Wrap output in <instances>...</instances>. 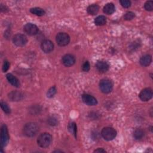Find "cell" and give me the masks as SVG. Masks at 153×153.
<instances>
[{"label":"cell","instance_id":"obj_14","mask_svg":"<svg viewBox=\"0 0 153 153\" xmlns=\"http://www.w3.org/2000/svg\"><path fill=\"white\" fill-rule=\"evenodd\" d=\"M96 67L97 69L102 73L106 72V71H108L109 66V64L105 62V61H98L96 64Z\"/></svg>","mask_w":153,"mask_h":153},{"label":"cell","instance_id":"obj_25","mask_svg":"<svg viewBox=\"0 0 153 153\" xmlns=\"http://www.w3.org/2000/svg\"><path fill=\"white\" fill-rule=\"evenodd\" d=\"M56 88L55 87H51L47 91V96L49 98H51V97H53L54 94H56Z\"/></svg>","mask_w":153,"mask_h":153},{"label":"cell","instance_id":"obj_1","mask_svg":"<svg viewBox=\"0 0 153 153\" xmlns=\"http://www.w3.org/2000/svg\"><path fill=\"white\" fill-rule=\"evenodd\" d=\"M39 130V127L35 123L30 122L26 124L23 127V133L27 137L35 136Z\"/></svg>","mask_w":153,"mask_h":153},{"label":"cell","instance_id":"obj_17","mask_svg":"<svg viewBox=\"0 0 153 153\" xmlns=\"http://www.w3.org/2000/svg\"><path fill=\"white\" fill-rule=\"evenodd\" d=\"M103 10L104 13L108 15L112 14L115 11V5L112 3H108L104 6Z\"/></svg>","mask_w":153,"mask_h":153},{"label":"cell","instance_id":"obj_20","mask_svg":"<svg viewBox=\"0 0 153 153\" xmlns=\"http://www.w3.org/2000/svg\"><path fill=\"white\" fill-rule=\"evenodd\" d=\"M30 11L31 13L38 16H42L45 14V11L43 9L39 7L32 8L30 10Z\"/></svg>","mask_w":153,"mask_h":153},{"label":"cell","instance_id":"obj_13","mask_svg":"<svg viewBox=\"0 0 153 153\" xmlns=\"http://www.w3.org/2000/svg\"><path fill=\"white\" fill-rule=\"evenodd\" d=\"M62 62L65 66L69 67L75 63V58L72 54H66L62 58Z\"/></svg>","mask_w":153,"mask_h":153},{"label":"cell","instance_id":"obj_22","mask_svg":"<svg viewBox=\"0 0 153 153\" xmlns=\"http://www.w3.org/2000/svg\"><path fill=\"white\" fill-rule=\"evenodd\" d=\"M68 129L69 131L72 133H73L76 137V132H77V128H76V125L74 122H72L69 124L68 125Z\"/></svg>","mask_w":153,"mask_h":153},{"label":"cell","instance_id":"obj_9","mask_svg":"<svg viewBox=\"0 0 153 153\" xmlns=\"http://www.w3.org/2000/svg\"><path fill=\"white\" fill-rule=\"evenodd\" d=\"M139 96L141 100L144 102L148 101L152 97V91L149 88H144L140 91Z\"/></svg>","mask_w":153,"mask_h":153},{"label":"cell","instance_id":"obj_24","mask_svg":"<svg viewBox=\"0 0 153 153\" xmlns=\"http://www.w3.org/2000/svg\"><path fill=\"white\" fill-rule=\"evenodd\" d=\"M47 122L48 123V124L50 126H55L56 125H57L58 124V120L55 117H50L48 120H47Z\"/></svg>","mask_w":153,"mask_h":153},{"label":"cell","instance_id":"obj_18","mask_svg":"<svg viewBox=\"0 0 153 153\" xmlns=\"http://www.w3.org/2000/svg\"><path fill=\"white\" fill-rule=\"evenodd\" d=\"M99 10V7L97 4H92L88 7L87 11L89 14L95 15L98 13Z\"/></svg>","mask_w":153,"mask_h":153},{"label":"cell","instance_id":"obj_7","mask_svg":"<svg viewBox=\"0 0 153 153\" xmlns=\"http://www.w3.org/2000/svg\"><path fill=\"white\" fill-rule=\"evenodd\" d=\"M8 140H9V136H8L7 127L6 125L3 124L1 129V145L2 148L7 145L8 142Z\"/></svg>","mask_w":153,"mask_h":153},{"label":"cell","instance_id":"obj_3","mask_svg":"<svg viewBox=\"0 0 153 153\" xmlns=\"http://www.w3.org/2000/svg\"><path fill=\"white\" fill-rule=\"evenodd\" d=\"M102 136L106 140H111L114 139L117 135L116 130L112 127H105L101 131Z\"/></svg>","mask_w":153,"mask_h":153},{"label":"cell","instance_id":"obj_2","mask_svg":"<svg viewBox=\"0 0 153 153\" xmlns=\"http://www.w3.org/2000/svg\"><path fill=\"white\" fill-rule=\"evenodd\" d=\"M52 141V136L50 133H43L41 134L37 139L38 145L42 148H47Z\"/></svg>","mask_w":153,"mask_h":153},{"label":"cell","instance_id":"obj_16","mask_svg":"<svg viewBox=\"0 0 153 153\" xmlns=\"http://www.w3.org/2000/svg\"><path fill=\"white\" fill-rule=\"evenodd\" d=\"M152 61V57L149 54H145L142 56L140 59V63L143 66H148L150 65Z\"/></svg>","mask_w":153,"mask_h":153},{"label":"cell","instance_id":"obj_12","mask_svg":"<svg viewBox=\"0 0 153 153\" xmlns=\"http://www.w3.org/2000/svg\"><path fill=\"white\" fill-rule=\"evenodd\" d=\"M8 98L11 101L18 102V101L22 100L24 98V94L20 91L14 90V91H11L8 94Z\"/></svg>","mask_w":153,"mask_h":153},{"label":"cell","instance_id":"obj_8","mask_svg":"<svg viewBox=\"0 0 153 153\" xmlns=\"http://www.w3.org/2000/svg\"><path fill=\"white\" fill-rule=\"evenodd\" d=\"M24 31L29 35H35L38 32V27L34 24L31 23H26L24 27Z\"/></svg>","mask_w":153,"mask_h":153},{"label":"cell","instance_id":"obj_30","mask_svg":"<svg viewBox=\"0 0 153 153\" xmlns=\"http://www.w3.org/2000/svg\"><path fill=\"white\" fill-rule=\"evenodd\" d=\"M9 68H10V63H9V62L8 61H7V60L4 61L3 66H2V71L4 72H6V71H8Z\"/></svg>","mask_w":153,"mask_h":153},{"label":"cell","instance_id":"obj_10","mask_svg":"<svg viewBox=\"0 0 153 153\" xmlns=\"http://www.w3.org/2000/svg\"><path fill=\"white\" fill-rule=\"evenodd\" d=\"M41 48L44 53H49L53 50L54 44L51 41L45 39L42 42L41 45Z\"/></svg>","mask_w":153,"mask_h":153},{"label":"cell","instance_id":"obj_11","mask_svg":"<svg viewBox=\"0 0 153 153\" xmlns=\"http://www.w3.org/2000/svg\"><path fill=\"white\" fill-rule=\"evenodd\" d=\"M82 101L87 105L89 106L96 105L97 103V101L96 99L91 95L88 94H84L82 95Z\"/></svg>","mask_w":153,"mask_h":153},{"label":"cell","instance_id":"obj_21","mask_svg":"<svg viewBox=\"0 0 153 153\" xmlns=\"http://www.w3.org/2000/svg\"><path fill=\"white\" fill-rule=\"evenodd\" d=\"M144 136L143 131L140 128L136 129L133 132V137L135 139L139 140L142 139Z\"/></svg>","mask_w":153,"mask_h":153},{"label":"cell","instance_id":"obj_26","mask_svg":"<svg viewBox=\"0 0 153 153\" xmlns=\"http://www.w3.org/2000/svg\"><path fill=\"white\" fill-rule=\"evenodd\" d=\"M144 7L147 11H152L153 10V2L152 1H148L145 2Z\"/></svg>","mask_w":153,"mask_h":153},{"label":"cell","instance_id":"obj_31","mask_svg":"<svg viewBox=\"0 0 153 153\" xmlns=\"http://www.w3.org/2000/svg\"><path fill=\"white\" fill-rule=\"evenodd\" d=\"M94 152H106V151L103 148H97L94 151Z\"/></svg>","mask_w":153,"mask_h":153},{"label":"cell","instance_id":"obj_6","mask_svg":"<svg viewBox=\"0 0 153 153\" xmlns=\"http://www.w3.org/2000/svg\"><path fill=\"white\" fill-rule=\"evenodd\" d=\"M13 41L16 46L23 47L26 44L27 39L25 35L22 33H17L14 36Z\"/></svg>","mask_w":153,"mask_h":153},{"label":"cell","instance_id":"obj_32","mask_svg":"<svg viewBox=\"0 0 153 153\" xmlns=\"http://www.w3.org/2000/svg\"><path fill=\"white\" fill-rule=\"evenodd\" d=\"M54 152H62V151H59V150H57V151H54Z\"/></svg>","mask_w":153,"mask_h":153},{"label":"cell","instance_id":"obj_15","mask_svg":"<svg viewBox=\"0 0 153 153\" xmlns=\"http://www.w3.org/2000/svg\"><path fill=\"white\" fill-rule=\"evenodd\" d=\"M7 79L8 81V82L13 86L16 87H20V82L19 80L14 76L13 74H7Z\"/></svg>","mask_w":153,"mask_h":153},{"label":"cell","instance_id":"obj_23","mask_svg":"<svg viewBox=\"0 0 153 153\" xmlns=\"http://www.w3.org/2000/svg\"><path fill=\"white\" fill-rule=\"evenodd\" d=\"M1 107L2 109L3 110V111H4L5 113H6V114H10V112H11V109H10V108L8 107V105H7L5 102H1Z\"/></svg>","mask_w":153,"mask_h":153},{"label":"cell","instance_id":"obj_28","mask_svg":"<svg viewBox=\"0 0 153 153\" xmlns=\"http://www.w3.org/2000/svg\"><path fill=\"white\" fill-rule=\"evenodd\" d=\"M120 2L124 8H128L131 5V2L128 0H121Z\"/></svg>","mask_w":153,"mask_h":153},{"label":"cell","instance_id":"obj_27","mask_svg":"<svg viewBox=\"0 0 153 153\" xmlns=\"http://www.w3.org/2000/svg\"><path fill=\"white\" fill-rule=\"evenodd\" d=\"M134 16H135V15H134V13H133L131 11H129L125 14V15L124 16V19L126 20H131L134 17Z\"/></svg>","mask_w":153,"mask_h":153},{"label":"cell","instance_id":"obj_4","mask_svg":"<svg viewBox=\"0 0 153 153\" xmlns=\"http://www.w3.org/2000/svg\"><path fill=\"white\" fill-rule=\"evenodd\" d=\"M56 40L59 45L61 47L66 46L69 44L70 41V37L66 33L60 32L56 35Z\"/></svg>","mask_w":153,"mask_h":153},{"label":"cell","instance_id":"obj_29","mask_svg":"<svg viewBox=\"0 0 153 153\" xmlns=\"http://www.w3.org/2000/svg\"><path fill=\"white\" fill-rule=\"evenodd\" d=\"M82 71H85V72H87L90 70V64H89L88 62L86 61L84 63V64L82 65Z\"/></svg>","mask_w":153,"mask_h":153},{"label":"cell","instance_id":"obj_5","mask_svg":"<svg viewBox=\"0 0 153 153\" xmlns=\"http://www.w3.org/2000/svg\"><path fill=\"white\" fill-rule=\"evenodd\" d=\"M99 87L102 93H109L112 90V84L110 80L103 79L100 81Z\"/></svg>","mask_w":153,"mask_h":153},{"label":"cell","instance_id":"obj_19","mask_svg":"<svg viewBox=\"0 0 153 153\" xmlns=\"http://www.w3.org/2000/svg\"><path fill=\"white\" fill-rule=\"evenodd\" d=\"M94 23L97 26L104 25L106 23V18L104 16H99L95 19Z\"/></svg>","mask_w":153,"mask_h":153}]
</instances>
